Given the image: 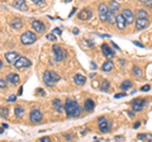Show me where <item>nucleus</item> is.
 Returning a JSON list of instances; mask_svg holds the SVG:
<instances>
[{
  "label": "nucleus",
  "instance_id": "obj_1",
  "mask_svg": "<svg viewBox=\"0 0 152 142\" xmlns=\"http://www.w3.org/2000/svg\"><path fill=\"white\" fill-rule=\"evenodd\" d=\"M64 111L66 112V116L72 118V117H79L81 111H80V107H79V103L76 100H72V99H69L66 100L65 105H64Z\"/></svg>",
  "mask_w": 152,
  "mask_h": 142
},
{
  "label": "nucleus",
  "instance_id": "obj_2",
  "mask_svg": "<svg viewBox=\"0 0 152 142\" xmlns=\"http://www.w3.org/2000/svg\"><path fill=\"white\" fill-rule=\"evenodd\" d=\"M61 78L58 74H56L55 71H45L43 72V81L48 86H53V85L58 81Z\"/></svg>",
  "mask_w": 152,
  "mask_h": 142
},
{
  "label": "nucleus",
  "instance_id": "obj_3",
  "mask_svg": "<svg viewBox=\"0 0 152 142\" xmlns=\"http://www.w3.org/2000/svg\"><path fill=\"white\" fill-rule=\"evenodd\" d=\"M36 41H37V37L33 32L27 31L20 36V42L23 45H32V43H34Z\"/></svg>",
  "mask_w": 152,
  "mask_h": 142
},
{
  "label": "nucleus",
  "instance_id": "obj_4",
  "mask_svg": "<svg viewBox=\"0 0 152 142\" xmlns=\"http://www.w3.org/2000/svg\"><path fill=\"white\" fill-rule=\"evenodd\" d=\"M52 51H53V56H55V60L57 62H61L66 59V51L62 48L61 46H53L52 47Z\"/></svg>",
  "mask_w": 152,
  "mask_h": 142
},
{
  "label": "nucleus",
  "instance_id": "obj_5",
  "mask_svg": "<svg viewBox=\"0 0 152 142\" xmlns=\"http://www.w3.org/2000/svg\"><path fill=\"white\" fill-rule=\"evenodd\" d=\"M147 103V99L145 98H137L134 99V100H132V109L134 111V112H141L142 109H143V107H145V104Z\"/></svg>",
  "mask_w": 152,
  "mask_h": 142
},
{
  "label": "nucleus",
  "instance_id": "obj_6",
  "mask_svg": "<svg viewBox=\"0 0 152 142\" xmlns=\"http://www.w3.org/2000/svg\"><path fill=\"white\" fill-rule=\"evenodd\" d=\"M32 65L31 60H28L27 57H18L17 61L14 62V66L15 69H24V67H29Z\"/></svg>",
  "mask_w": 152,
  "mask_h": 142
},
{
  "label": "nucleus",
  "instance_id": "obj_7",
  "mask_svg": "<svg viewBox=\"0 0 152 142\" xmlns=\"http://www.w3.org/2000/svg\"><path fill=\"white\" fill-rule=\"evenodd\" d=\"M29 121L33 123H39L42 121V113L38 109H32L29 113Z\"/></svg>",
  "mask_w": 152,
  "mask_h": 142
},
{
  "label": "nucleus",
  "instance_id": "obj_8",
  "mask_svg": "<svg viewBox=\"0 0 152 142\" xmlns=\"http://www.w3.org/2000/svg\"><path fill=\"white\" fill-rule=\"evenodd\" d=\"M122 15L126 19L127 24H132V23L134 22V15H133V13H132L131 9H124V10L122 12Z\"/></svg>",
  "mask_w": 152,
  "mask_h": 142
},
{
  "label": "nucleus",
  "instance_id": "obj_9",
  "mask_svg": "<svg viewBox=\"0 0 152 142\" xmlns=\"http://www.w3.org/2000/svg\"><path fill=\"white\" fill-rule=\"evenodd\" d=\"M148 26V18H137L136 20V29L137 31H142Z\"/></svg>",
  "mask_w": 152,
  "mask_h": 142
},
{
  "label": "nucleus",
  "instance_id": "obj_10",
  "mask_svg": "<svg viewBox=\"0 0 152 142\" xmlns=\"http://www.w3.org/2000/svg\"><path fill=\"white\" fill-rule=\"evenodd\" d=\"M91 15H93L91 10H90V9H88V8H85V9H83V10L79 13L77 18H79L80 20H89L90 18H91Z\"/></svg>",
  "mask_w": 152,
  "mask_h": 142
},
{
  "label": "nucleus",
  "instance_id": "obj_11",
  "mask_svg": "<svg viewBox=\"0 0 152 142\" xmlns=\"http://www.w3.org/2000/svg\"><path fill=\"white\" fill-rule=\"evenodd\" d=\"M98 123H99V130H100L103 133H107V132L110 131V127H112V122L110 121L104 119V121L98 122Z\"/></svg>",
  "mask_w": 152,
  "mask_h": 142
},
{
  "label": "nucleus",
  "instance_id": "obj_12",
  "mask_svg": "<svg viewBox=\"0 0 152 142\" xmlns=\"http://www.w3.org/2000/svg\"><path fill=\"white\" fill-rule=\"evenodd\" d=\"M115 24H117V27H118V29H119V31H124V29H126L127 22H126L124 18H123L122 14L117 15V18H115Z\"/></svg>",
  "mask_w": 152,
  "mask_h": 142
},
{
  "label": "nucleus",
  "instance_id": "obj_13",
  "mask_svg": "<svg viewBox=\"0 0 152 142\" xmlns=\"http://www.w3.org/2000/svg\"><path fill=\"white\" fill-rule=\"evenodd\" d=\"M102 52H103V55L105 56L107 59H112L113 56L115 55V53H114V51H113L108 45H105V43L102 45Z\"/></svg>",
  "mask_w": 152,
  "mask_h": 142
},
{
  "label": "nucleus",
  "instance_id": "obj_14",
  "mask_svg": "<svg viewBox=\"0 0 152 142\" xmlns=\"http://www.w3.org/2000/svg\"><path fill=\"white\" fill-rule=\"evenodd\" d=\"M32 28H33V29H34L37 33H42V32H45L46 26H45L42 22H39V20H33V22H32Z\"/></svg>",
  "mask_w": 152,
  "mask_h": 142
},
{
  "label": "nucleus",
  "instance_id": "obj_15",
  "mask_svg": "<svg viewBox=\"0 0 152 142\" xmlns=\"http://www.w3.org/2000/svg\"><path fill=\"white\" fill-rule=\"evenodd\" d=\"M13 7L15 8V9H18V10H20V12H26L27 9H28V7H27V4H26L24 0H15V1L13 3Z\"/></svg>",
  "mask_w": 152,
  "mask_h": 142
},
{
  "label": "nucleus",
  "instance_id": "obj_16",
  "mask_svg": "<svg viewBox=\"0 0 152 142\" xmlns=\"http://www.w3.org/2000/svg\"><path fill=\"white\" fill-rule=\"evenodd\" d=\"M108 10H109V8L105 5V4H100V5H99V17H100V19L103 22H105Z\"/></svg>",
  "mask_w": 152,
  "mask_h": 142
},
{
  "label": "nucleus",
  "instance_id": "obj_17",
  "mask_svg": "<svg viewBox=\"0 0 152 142\" xmlns=\"http://www.w3.org/2000/svg\"><path fill=\"white\" fill-rule=\"evenodd\" d=\"M10 27L13 28V29H15V31L22 29V27H23V20L20 19V18H14V19L10 22Z\"/></svg>",
  "mask_w": 152,
  "mask_h": 142
},
{
  "label": "nucleus",
  "instance_id": "obj_18",
  "mask_svg": "<svg viewBox=\"0 0 152 142\" xmlns=\"http://www.w3.org/2000/svg\"><path fill=\"white\" fill-rule=\"evenodd\" d=\"M19 57V55L17 53V52H8V53L5 55V60L8 64H14L17 61V59Z\"/></svg>",
  "mask_w": 152,
  "mask_h": 142
},
{
  "label": "nucleus",
  "instance_id": "obj_19",
  "mask_svg": "<svg viewBox=\"0 0 152 142\" xmlns=\"http://www.w3.org/2000/svg\"><path fill=\"white\" fill-rule=\"evenodd\" d=\"M74 83L76 85H79V86H83V85L86 83V78H85L84 75H81V74H76L74 76Z\"/></svg>",
  "mask_w": 152,
  "mask_h": 142
},
{
  "label": "nucleus",
  "instance_id": "obj_20",
  "mask_svg": "<svg viewBox=\"0 0 152 142\" xmlns=\"http://www.w3.org/2000/svg\"><path fill=\"white\" fill-rule=\"evenodd\" d=\"M84 108H85L86 112L91 113L94 111V108H95V102L93 100V99H86V100H85V104H84Z\"/></svg>",
  "mask_w": 152,
  "mask_h": 142
},
{
  "label": "nucleus",
  "instance_id": "obj_21",
  "mask_svg": "<svg viewBox=\"0 0 152 142\" xmlns=\"http://www.w3.org/2000/svg\"><path fill=\"white\" fill-rule=\"evenodd\" d=\"M52 105H53V108L57 111V113H62L64 112V105H62V102H61L60 99H53Z\"/></svg>",
  "mask_w": 152,
  "mask_h": 142
},
{
  "label": "nucleus",
  "instance_id": "obj_22",
  "mask_svg": "<svg viewBox=\"0 0 152 142\" xmlns=\"http://www.w3.org/2000/svg\"><path fill=\"white\" fill-rule=\"evenodd\" d=\"M115 18H117L115 13L112 12V10H108V13H107V18H105V22H108L109 24H114V23H115Z\"/></svg>",
  "mask_w": 152,
  "mask_h": 142
},
{
  "label": "nucleus",
  "instance_id": "obj_23",
  "mask_svg": "<svg viewBox=\"0 0 152 142\" xmlns=\"http://www.w3.org/2000/svg\"><path fill=\"white\" fill-rule=\"evenodd\" d=\"M113 69H114V64L110 60L105 61V62L103 64V66H102V70H103V71H105V72H110Z\"/></svg>",
  "mask_w": 152,
  "mask_h": 142
},
{
  "label": "nucleus",
  "instance_id": "obj_24",
  "mask_svg": "<svg viewBox=\"0 0 152 142\" xmlns=\"http://www.w3.org/2000/svg\"><path fill=\"white\" fill-rule=\"evenodd\" d=\"M7 80L10 84H19V75H17V74H14V72H12V74H9L8 76H7Z\"/></svg>",
  "mask_w": 152,
  "mask_h": 142
},
{
  "label": "nucleus",
  "instance_id": "obj_25",
  "mask_svg": "<svg viewBox=\"0 0 152 142\" xmlns=\"http://www.w3.org/2000/svg\"><path fill=\"white\" fill-rule=\"evenodd\" d=\"M24 108L23 107H20V105H18V107H15L14 108V114H15V117H18V118H22L23 116H24Z\"/></svg>",
  "mask_w": 152,
  "mask_h": 142
},
{
  "label": "nucleus",
  "instance_id": "obj_26",
  "mask_svg": "<svg viewBox=\"0 0 152 142\" xmlns=\"http://www.w3.org/2000/svg\"><path fill=\"white\" fill-rule=\"evenodd\" d=\"M108 8H109V10L117 13L118 9H119V4H118L115 0H110V1H109V7H108Z\"/></svg>",
  "mask_w": 152,
  "mask_h": 142
},
{
  "label": "nucleus",
  "instance_id": "obj_27",
  "mask_svg": "<svg viewBox=\"0 0 152 142\" xmlns=\"http://www.w3.org/2000/svg\"><path fill=\"white\" fill-rule=\"evenodd\" d=\"M132 81H131V80H124V81H123L122 83V85H121V89H122V90H128V89H129V88H132Z\"/></svg>",
  "mask_w": 152,
  "mask_h": 142
},
{
  "label": "nucleus",
  "instance_id": "obj_28",
  "mask_svg": "<svg viewBox=\"0 0 152 142\" xmlns=\"http://www.w3.org/2000/svg\"><path fill=\"white\" fill-rule=\"evenodd\" d=\"M137 138L138 140H147V141H152V135L151 133H140L137 136Z\"/></svg>",
  "mask_w": 152,
  "mask_h": 142
},
{
  "label": "nucleus",
  "instance_id": "obj_29",
  "mask_svg": "<svg viewBox=\"0 0 152 142\" xmlns=\"http://www.w3.org/2000/svg\"><path fill=\"white\" fill-rule=\"evenodd\" d=\"M136 15H137V18H148V13H147V10H145V9H140V10H137Z\"/></svg>",
  "mask_w": 152,
  "mask_h": 142
},
{
  "label": "nucleus",
  "instance_id": "obj_30",
  "mask_svg": "<svg viewBox=\"0 0 152 142\" xmlns=\"http://www.w3.org/2000/svg\"><path fill=\"white\" fill-rule=\"evenodd\" d=\"M109 88H110V84H109V81L105 79V80H103L102 81V85H100V90L103 91H108L109 90Z\"/></svg>",
  "mask_w": 152,
  "mask_h": 142
},
{
  "label": "nucleus",
  "instance_id": "obj_31",
  "mask_svg": "<svg viewBox=\"0 0 152 142\" xmlns=\"http://www.w3.org/2000/svg\"><path fill=\"white\" fill-rule=\"evenodd\" d=\"M132 74L134 75V76H137V78L142 76V71H141V69L138 67V66H134V67L132 69Z\"/></svg>",
  "mask_w": 152,
  "mask_h": 142
},
{
  "label": "nucleus",
  "instance_id": "obj_32",
  "mask_svg": "<svg viewBox=\"0 0 152 142\" xmlns=\"http://www.w3.org/2000/svg\"><path fill=\"white\" fill-rule=\"evenodd\" d=\"M8 116H9V109L8 108H1V109H0V117L1 118H8Z\"/></svg>",
  "mask_w": 152,
  "mask_h": 142
},
{
  "label": "nucleus",
  "instance_id": "obj_33",
  "mask_svg": "<svg viewBox=\"0 0 152 142\" xmlns=\"http://www.w3.org/2000/svg\"><path fill=\"white\" fill-rule=\"evenodd\" d=\"M46 38L48 40V41H51V42H55V41L57 40V37H56L55 33H50V34H47V36H46Z\"/></svg>",
  "mask_w": 152,
  "mask_h": 142
},
{
  "label": "nucleus",
  "instance_id": "obj_34",
  "mask_svg": "<svg viewBox=\"0 0 152 142\" xmlns=\"http://www.w3.org/2000/svg\"><path fill=\"white\" fill-rule=\"evenodd\" d=\"M7 85H8L7 80H4V79H0V88H1V89H5V88H7Z\"/></svg>",
  "mask_w": 152,
  "mask_h": 142
},
{
  "label": "nucleus",
  "instance_id": "obj_35",
  "mask_svg": "<svg viewBox=\"0 0 152 142\" xmlns=\"http://www.w3.org/2000/svg\"><path fill=\"white\" fill-rule=\"evenodd\" d=\"M140 3H142V4H146V5H152V0H138Z\"/></svg>",
  "mask_w": 152,
  "mask_h": 142
},
{
  "label": "nucleus",
  "instance_id": "obj_36",
  "mask_svg": "<svg viewBox=\"0 0 152 142\" xmlns=\"http://www.w3.org/2000/svg\"><path fill=\"white\" fill-rule=\"evenodd\" d=\"M150 89H151V86H150L148 84H147V85H143V86L141 88V91H148Z\"/></svg>",
  "mask_w": 152,
  "mask_h": 142
},
{
  "label": "nucleus",
  "instance_id": "obj_37",
  "mask_svg": "<svg viewBox=\"0 0 152 142\" xmlns=\"http://www.w3.org/2000/svg\"><path fill=\"white\" fill-rule=\"evenodd\" d=\"M124 97H126V93H119V94H115V95H114V98H115V99L124 98Z\"/></svg>",
  "mask_w": 152,
  "mask_h": 142
},
{
  "label": "nucleus",
  "instance_id": "obj_38",
  "mask_svg": "<svg viewBox=\"0 0 152 142\" xmlns=\"http://www.w3.org/2000/svg\"><path fill=\"white\" fill-rule=\"evenodd\" d=\"M53 33H55V34H57V36H60L62 32H61L60 28H55V29H53Z\"/></svg>",
  "mask_w": 152,
  "mask_h": 142
},
{
  "label": "nucleus",
  "instance_id": "obj_39",
  "mask_svg": "<svg viewBox=\"0 0 152 142\" xmlns=\"http://www.w3.org/2000/svg\"><path fill=\"white\" fill-rule=\"evenodd\" d=\"M15 99H17V97H15V95H10V97L8 98V102H14Z\"/></svg>",
  "mask_w": 152,
  "mask_h": 142
},
{
  "label": "nucleus",
  "instance_id": "obj_40",
  "mask_svg": "<svg viewBox=\"0 0 152 142\" xmlns=\"http://www.w3.org/2000/svg\"><path fill=\"white\" fill-rule=\"evenodd\" d=\"M39 141H41V142H50L51 140H50V137H43V138H41Z\"/></svg>",
  "mask_w": 152,
  "mask_h": 142
},
{
  "label": "nucleus",
  "instance_id": "obj_41",
  "mask_svg": "<svg viewBox=\"0 0 152 142\" xmlns=\"http://www.w3.org/2000/svg\"><path fill=\"white\" fill-rule=\"evenodd\" d=\"M133 43H134L136 46H138V47H143V45L140 43V42H137V41H133Z\"/></svg>",
  "mask_w": 152,
  "mask_h": 142
},
{
  "label": "nucleus",
  "instance_id": "obj_42",
  "mask_svg": "<svg viewBox=\"0 0 152 142\" xmlns=\"http://www.w3.org/2000/svg\"><path fill=\"white\" fill-rule=\"evenodd\" d=\"M140 126H141V123H140V122H137V123H134V124H133V128H138Z\"/></svg>",
  "mask_w": 152,
  "mask_h": 142
},
{
  "label": "nucleus",
  "instance_id": "obj_43",
  "mask_svg": "<svg viewBox=\"0 0 152 142\" xmlns=\"http://www.w3.org/2000/svg\"><path fill=\"white\" fill-rule=\"evenodd\" d=\"M65 138L66 140H71V138H72V136H71V135H65Z\"/></svg>",
  "mask_w": 152,
  "mask_h": 142
},
{
  "label": "nucleus",
  "instance_id": "obj_44",
  "mask_svg": "<svg viewBox=\"0 0 152 142\" xmlns=\"http://www.w3.org/2000/svg\"><path fill=\"white\" fill-rule=\"evenodd\" d=\"M37 93L39 94V95H43V91H42V89H37Z\"/></svg>",
  "mask_w": 152,
  "mask_h": 142
},
{
  "label": "nucleus",
  "instance_id": "obj_45",
  "mask_svg": "<svg viewBox=\"0 0 152 142\" xmlns=\"http://www.w3.org/2000/svg\"><path fill=\"white\" fill-rule=\"evenodd\" d=\"M90 65H91V69H93V70H95V69H96V65H95L94 62H91Z\"/></svg>",
  "mask_w": 152,
  "mask_h": 142
},
{
  "label": "nucleus",
  "instance_id": "obj_46",
  "mask_svg": "<svg viewBox=\"0 0 152 142\" xmlns=\"http://www.w3.org/2000/svg\"><path fill=\"white\" fill-rule=\"evenodd\" d=\"M74 33H75V34H79V29H77V28H74V31H72Z\"/></svg>",
  "mask_w": 152,
  "mask_h": 142
},
{
  "label": "nucleus",
  "instance_id": "obj_47",
  "mask_svg": "<svg viewBox=\"0 0 152 142\" xmlns=\"http://www.w3.org/2000/svg\"><path fill=\"white\" fill-rule=\"evenodd\" d=\"M123 138H124L123 136H115V140H123Z\"/></svg>",
  "mask_w": 152,
  "mask_h": 142
},
{
  "label": "nucleus",
  "instance_id": "obj_48",
  "mask_svg": "<svg viewBox=\"0 0 152 142\" xmlns=\"http://www.w3.org/2000/svg\"><path fill=\"white\" fill-rule=\"evenodd\" d=\"M112 45H113V47H114V48H117V50H119V47H118L115 43H114V42H112Z\"/></svg>",
  "mask_w": 152,
  "mask_h": 142
},
{
  "label": "nucleus",
  "instance_id": "obj_49",
  "mask_svg": "<svg viewBox=\"0 0 152 142\" xmlns=\"http://www.w3.org/2000/svg\"><path fill=\"white\" fill-rule=\"evenodd\" d=\"M22 93H23V88H20V89H19V91H18V94H19V95H22Z\"/></svg>",
  "mask_w": 152,
  "mask_h": 142
},
{
  "label": "nucleus",
  "instance_id": "obj_50",
  "mask_svg": "<svg viewBox=\"0 0 152 142\" xmlns=\"http://www.w3.org/2000/svg\"><path fill=\"white\" fill-rule=\"evenodd\" d=\"M34 1L38 3V4H42V3H43V0H34Z\"/></svg>",
  "mask_w": 152,
  "mask_h": 142
},
{
  "label": "nucleus",
  "instance_id": "obj_51",
  "mask_svg": "<svg viewBox=\"0 0 152 142\" xmlns=\"http://www.w3.org/2000/svg\"><path fill=\"white\" fill-rule=\"evenodd\" d=\"M4 132V127H1V128H0V133H3Z\"/></svg>",
  "mask_w": 152,
  "mask_h": 142
},
{
  "label": "nucleus",
  "instance_id": "obj_52",
  "mask_svg": "<svg viewBox=\"0 0 152 142\" xmlns=\"http://www.w3.org/2000/svg\"><path fill=\"white\" fill-rule=\"evenodd\" d=\"M3 67V62H1V60H0V69Z\"/></svg>",
  "mask_w": 152,
  "mask_h": 142
},
{
  "label": "nucleus",
  "instance_id": "obj_53",
  "mask_svg": "<svg viewBox=\"0 0 152 142\" xmlns=\"http://www.w3.org/2000/svg\"><path fill=\"white\" fill-rule=\"evenodd\" d=\"M71 1V0H65V3H70Z\"/></svg>",
  "mask_w": 152,
  "mask_h": 142
}]
</instances>
